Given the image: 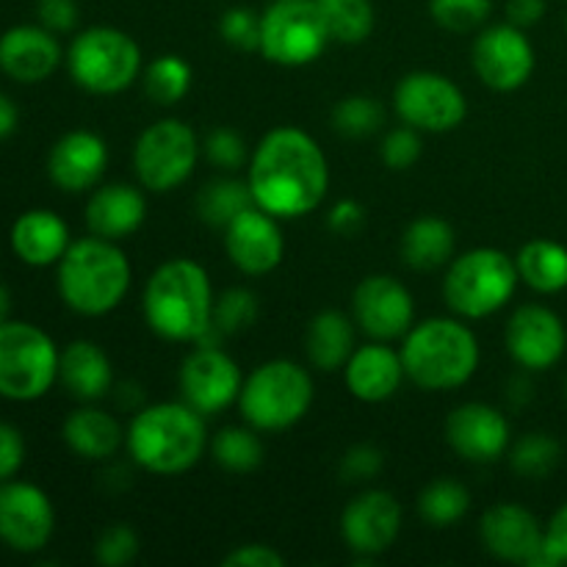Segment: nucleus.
Returning a JSON list of instances; mask_svg holds the SVG:
<instances>
[{
    "instance_id": "obj_6",
    "label": "nucleus",
    "mask_w": 567,
    "mask_h": 567,
    "mask_svg": "<svg viewBox=\"0 0 567 567\" xmlns=\"http://www.w3.org/2000/svg\"><path fill=\"white\" fill-rule=\"evenodd\" d=\"M515 258L496 247H476L454 255L443 275V302L465 321L487 319L507 308L518 288Z\"/></svg>"
},
{
    "instance_id": "obj_12",
    "label": "nucleus",
    "mask_w": 567,
    "mask_h": 567,
    "mask_svg": "<svg viewBox=\"0 0 567 567\" xmlns=\"http://www.w3.org/2000/svg\"><path fill=\"white\" fill-rule=\"evenodd\" d=\"M393 109L404 125L421 133L457 131L468 116L465 92L449 75L432 70L408 72L393 89Z\"/></svg>"
},
{
    "instance_id": "obj_45",
    "label": "nucleus",
    "mask_w": 567,
    "mask_h": 567,
    "mask_svg": "<svg viewBox=\"0 0 567 567\" xmlns=\"http://www.w3.org/2000/svg\"><path fill=\"white\" fill-rule=\"evenodd\" d=\"M382 465H385V457L380 449L371 443H358L341 457V480L347 485H363V482L380 476Z\"/></svg>"
},
{
    "instance_id": "obj_36",
    "label": "nucleus",
    "mask_w": 567,
    "mask_h": 567,
    "mask_svg": "<svg viewBox=\"0 0 567 567\" xmlns=\"http://www.w3.org/2000/svg\"><path fill=\"white\" fill-rule=\"evenodd\" d=\"M192 66H188V61L183 59V55L166 53L158 55L153 64L144 66L142 86L144 94H147L155 105L169 109V105H177L186 97L188 89H192Z\"/></svg>"
},
{
    "instance_id": "obj_10",
    "label": "nucleus",
    "mask_w": 567,
    "mask_h": 567,
    "mask_svg": "<svg viewBox=\"0 0 567 567\" xmlns=\"http://www.w3.org/2000/svg\"><path fill=\"white\" fill-rule=\"evenodd\" d=\"M199 153L203 144L192 125L175 116L153 122L133 144V172L138 186L153 194H166L183 186L197 169Z\"/></svg>"
},
{
    "instance_id": "obj_28",
    "label": "nucleus",
    "mask_w": 567,
    "mask_h": 567,
    "mask_svg": "<svg viewBox=\"0 0 567 567\" xmlns=\"http://www.w3.org/2000/svg\"><path fill=\"white\" fill-rule=\"evenodd\" d=\"M61 437L72 454L92 460V463L111 460L125 446V430L120 426V421L109 410L94 408V402H83V408L66 415Z\"/></svg>"
},
{
    "instance_id": "obj_7",
    "label": "nucleus",
    "mask_w": 567,
    "mask_h": 567,
    "mask_svg": "<svg viewBox=\"0 0 567 567\" xmlns=\"http://www.w3.org/2000/svg\"><path fill=\"white\" fill-rule=\"evenodd\" d=\"M313 377L293 360H269L244 377L238 393L241 419L258 432H286L313 408Z\"/></svg>"
},
{
    "instance_id": "obj_30",
    "label": "nucleus",
    "mask_w": 567,
    "mask_h": 567,
    "mask_svg": "<svg viewBox=\"0 0 567 567\" xmlns=\"http://www.w3.org/2000/svg\"><path fill=\"white\" fill-rule=\"evenodd\" d=\"M457 236L441 216H419L402 233V260L413 271H435L452 264Z\"/></svg>"
},
{
    "instance_id": "obj_47",
    "label": "nucleus",
    "mask_w": 567,
    "mask_h": 567,
    "mask_svg": "<svg viewBox=\"0 0 567 567\" xmlns=\"http://www.w3.org/2000/svg\"><path fill=\"white\" fill-rule=\"evenodd\" d=\"M37 20L53 33L75 31L81 11L75 0H37Z\"/></svg>"
},
{
    "instance_id": "obj_35",
    "label": "nucleus",
    "mask_w": 567,
    "mask_h": 567,
    "mask_svg": "<svg viewBox=\"0 0 567 567\" xmlns=\"http://www.w3.org/2000/svg\"><path fill=\"white\" fill-rule=\"evenodd\" d=\"M471 507V493L463 482L443 476V480H432L430 485L421 491L419 496V513L435 529H449L457 520L465 518Z\"/></svg>"
},
{
    "instance_id": "obj_16",
    "label": "nucleus",
    "mask_w": 567,
    "mask_h": 567,
    "mask_svg": "<svg viewBox=\"0 0 567 567\" xmlns=\"http://www.w3.org/2000/svg\"><path fill=\"white\" fill-rule=\"evenodd\" d=\"M352 319L371 341H399L415 324L413 293L391 275H369L352 293Z\"/></svg>"
},
{
    "instance_id": "obj_17",
    "label": "nucleus",
    "mask_w": 567,
    "mask_h": 567,
    "mask_svg": "<svg viewBox=\"0 0 567 567\" xmlns=\"http://www.w3.org/2000/svg\"><path fill=\"white\" fill-rule=\"evenodd\" d=\"M480 540L491 557L513 565H554L546 554V526L520 504H493L480 518Z\"/></svg>"
},
{
    "instance_id": "obj_8",
    "label": "nucleus",
    "mask_w": 567,
    "mask_h": 567,
    "mask_svg": "<svg viewBox=\"0 0 567 567\" xmlns=\"http://www.w3.org/2000/svg\"><path fill=\"white\" fill-rule=\"evenodd\" d=\"M66 72L89 94H120L142 75V50L136 39L114 25H92L66 48Z\"/></svg>"
},
{
    "instance_id": "obj_9",
    "label": "nucleus",
    "mask_w": 567,
    "mask_h": 567,
    "mask_svg": "<svg viewBox=\"0 0 567 567\" xmlns=\"http://www.w3.org/2000/svg\"><path fill=\"white\" fill-rule=\"evenodd\" d=\"M61 349L31 321H0V399L37 402L59 382Z\"/></svg>"
},
{
    "instance_id": "obj_39",
    "label": "nucleus",
    "mask_w": 567,
    "mask_h": 567,
    "mask_svg": "<svg viewBox=\"0 0 567 567\" xmlns=\"http://www.w3.org/2000/svg\"><path fill=\"white\" fill-rule=\"evenodd\" d=\"M260 305L249 288H227L214 302V327L210 336H238L258 321Z\"/></svg>"
},
{
    "instance_id": "obj_20",
    "label": "nucleus",
    "mask_w": 567,
    "mask_h": 567,
    "mask_svg": "<svg viewBox=\"0 0 567 567\" xmlns=\"http://www.w3.org/2000/svg\"><path fill=\"white\" fill-rule=\"evenodd\" d=\"M446 443L465 463H496L507 454L513 432L507 415L485 402H465L446 419Z\"/></svg>"
},
{
    "instance_id": "obj_46",
    "label": "nucleus",
    "mask_w": 567,
    "mask_h": 567,
    "mask_svg": "<svg viewBox=\"0 0 567 567\" xmlns=\"http://www.w3.org/2000/svg\"><path fill=\"white\" fill-rule=\"evenodd\" d=\"M25 463V437L9 421H0V485L14 480Z\"/></svg>"
},
{
    "instance_id": "obj_43",
    "label": "nucleus",
    "mask_w": 567,
    "mask_h": 567,
    "mask_svg": "<svg viewBox=\"0 0 567 567\" xmlns=\"http://www.w3.org/2000/svg\"><path fill=\"white\" fill-rule=\"evenodd\" d=\"M421 147H424V144H421V131H415V127L410 125L393 127V131H388L385 138H382V164H385L388 169L396 172L410 169V166L421 158Z\"/></svg>"
},
{
    "instance_id": "obj_18",
    "label": "nucleus",
    "mask_w": 567,
    "mask_h": 567,
    "mask_svg": "<svg viewBox=\"0 0 567 567\" xmlns=\"http://www.w3.org/2000/svg\"><path fill=\"white\" fill-rule=\"evenodd\" d=\"M504 343L520 369L548 371L563 360L567 349L565 321L546 305H520L509 316Z\"/></svg>"
},
{
    "instance_id": "obj_3",
    "label": "nucleus",
    "mask_w": 567,
    "mask_h": 567,
    "mask_svg": "<svg viewBox=\"0 0 567 567\" xmlns=\"http://www.w3.org/2000/svg\"><path fill=\"white\" fill-rule=\"evenodd\" d=\"M125 449L133 465L147 474H186L208 449L205 415L186 402L144 404L127 424Z\"/></svg>"
},
{
    "instance_id": "obj_26",
    "label": "nucleus",
    "mask_w": 567,
    "mask_h": 567,
    "mask_svg": "<svg viewBox=\"0 0 567 567\" xmlns=\"http://www.w3.org/2000/svg\"><path fill=\"white\" fill-rule=\"evenodd\" d=\"M9 244L17 260L33 266V269H48V266H55L64 258L72 238L70 227H66V221L55 210L31 208L14 219Z\"/></svg>"
},
{
    "instance_id": "obj_1",
    "label": "nucleus",
    "mask_w": 567,
    "mask_h": 567,
    "mask_svg": "<svg viewBox=\"0 0 567 567\" xmlns=\"http://www.w3.org/2000/svg\"><path fill=\"white\" fill-rule=\"evenodd\" d=\"M247 183L258 208L277 219H302L330 192L324 150L302 127L282 125L266 133L249 155Z\"/></svg>"
},
{
    "instance_id": "obj_21",
    "label": "nucleus",
    "mask_w": 567,
    "mask_h": 567,
    "mask_svg": "<svg viewBox=\"0 0 567 567\" xmlns=\"http://www.w3.org/2000/svg\"><path fill=\"white\" fill-rule=\"evenodd\" d=\"M225 252L241 275H269L286 258V238H282L280 219L266 214L258 205L241 210L225 227Z\"/></svg>"
},
{
    "instance_id": "obj_33",
    "label": "nucleus",
    "mask_w": 567,
    "mask_h": 567,
    "mask_svg": "<svg viewBox=\"0 0 567 567\" xmlns=\"http://www.w3.org/2000/svg\"><path fill=\"white\" fill-rule=\"evenodd\" d=\"M330 39L338 44H360L374 31V6L371 0H316Z\"/></svg>"
},
{
    "instance_id": "obj_37",
    "label": "nucleus",
    "mask_w": 567,
    "mask_h": 567,
    "mask_svg": "<svg viewBox=\"0 0 567 567\" xmlns=\"http://www.w3.org/2000/svg\"><path fill=\"white\" fill-rule=\"evenodd\" d=\"M563 460V446L548 432H529L509 452V465L524 480H546Z\"/></svg>"
},
{
    "instance_id": "obj_4",
    "label": "nucleus",
    "mask_w": 567,
    "mask_h": 567,
    "mask_svg": "<svg viewBox=\"0 0 567 567\" xmlns=\"http://www.w3.org/2000/svg\"><path fill=\"white\" fill-rule=\"evenodd\" d=\"M133 269L120 241H109L89 233L66 247L55 264V288L72 313L100 319L125 302L131 291Z\"/></svg>"
},
{
    "instance_id": "obj_15",
    "label": "nucleus",
    "mask_w": 567,
    "mask_h": 567,
    "mask_svg": "<svg viewBox=\"0 0 567 567\" xmlns=\"http://www.w3.org/2000/svg\"><path fill=\"white\" fill-rule=\"evenodd\" d=\"M55 532V509L33 482L9 480L0 485V543L17 554H37Z\"/></svg>"
},
{
    "instance_id": "obj_27",
    "label": "nucleus",
    "mask_w": 567,
    "mask_h": 567,
    "mask_svg": "<svg viewBox=\"0 0 567 567\" xmlns=\"http://www.w3.org/2000/svg\"><path fill=\"white\" fill-rule=\"evenodd\" d=\"M59 382L78 402H100L114 388V369L103 347L78 338L61 349Z\"/></svg>"
},
{
    "instance_id": "obj_50",
    "label": "nucleus",
    "mask_w": 567,
    "mask_h": 567,
    "mask_svg": "<svg viewBox=\"0 0 567 567\" xmlns=\"http://www.w3.org/2000/svg\"><path fill=\"white\" fill-rule=\"evenodd\" d=\"M546 554L554 565H567V504L546 524Z\"/></svg>"
},
{
    "instance_id": "obj_55",
    "label": "nucleus",
    "mask_w": 567,
    "mask_h": 567,
    "mask_svg": "<svg viewBox=\"0 0 567 567\" xmlns=\"http://www.w3.org/2000/svg\"><path fill=\"white\" fill-rule=\"evenodd\" d=\"M565 22H567V17H565Z\"/></svg>"
},
{
    "instance_id": "obj_34",
    "label": "nucleus",
    "mask_w": 567,
    "mask_h": 567,
    "mask_svg": "<svg viewBox=\"0 0 567 567\" xmlns=\"http://www.w3.org/2000/svg\"><path fill=\"white\" fill-rule=\"evenodd\" d=\"M255 199L249 192L247 181H236V177H219L210 181L208 186L199 192L197 197V214L205 225L221 227L225 230L241 210L252 208Z\"/></svg>"
},
{
    "instance_id": "obj_54",
    "label": "nucleus",
    "mask_w": 567,
    "mask_h": 567,
    "mask_svg": "<svg viewBox=\"0 0 567 567\" xmlns=\"http://www.w3.org/2000/svg\"><path fill=\"white\" fill-rule=\"evenodd\" d=\"M565 396H567V382H565Z\"/></svg>"
},
{
    "instance_id": "obj_19",
    "label": "nucleus",
    "mask_w": 567,
    "mask_h": 567,
    "mask_svg": "<svg viewBox=\"0 0 567 567\" xmlns=\"http://www.w3.org/2000/svg\"><path fill=\"white\" fill-rule=\"evenodd\" d=\"M402 532V504L388 491H363L343 507L341 540L358 557H380Z\"/></svg>"
},
{
    "instance_id": "obj_23",
    "label": "nucleus",
    "mask_w": 567,
    "mask_h": 567,
    "mask_svg": "<svg viewBox=\"0 0 567 567\" xmlns=\"http://www.w3.org/2000/svg\"><path fill=\"white\" fill-rule=\"evenodd\" d=\"M64 61L59 33L44 25H14L0 33V72L17 83H42Z\"/></svg>"
},
{
    "instance_id": "obj_44",
    "label": "nucleus",
    "mask_w": 567,
    "mask_h": 567,
    "mask_svg": "<svg viewBox=\"0 0 567 567\" xmlns=\"http://www.w3.org/2000/svg\"><path fill=\"white\" fill-rule=\"evenodd\" d=\"M205 158L214 166L225 172L241 169L244 161H247V144L230 127H216V131L208 133V138L203 142Z\"/></svg>"
},
{
    "instance_id": "obj_49",
    "label": "nucleus",
    "mask_w": 567,
    "mask_h": 567,
    "mask_svg": "<svg viewBox=\"0 0 567 567\" xmlns=\"http://www.w3.org/2000/svg\"><path fill=\"white\" fill-rule=\"evenodd\" d=\"M327 225H330V230L336 233V236H358L365 225L363 205L354 203V199H338L330 208V214H327Z\"/></svg>"
},
{
    "instance_id": "obj_25",
    "label": "nucleus",
    "mask_w": 567,
    "mask_h": 567,
    "mask_svg": "<svg viewBox=\"0 0 567 567\" xmlns=\"http://www.w3.org/2000/svg\"><path fill=\"white\" fill-rule=\"evenodd\" d=\"M86 227L92 236L122 241L133 236L147 219V199L131 183H105L92 192L86 203Z\"/></svg>"
},
{
    "instance_id": "obj_2",
    "label": "nucleus",
    "mask_w": 567,
    "mask_h": 567,
    "mask_svg": "<svg viewBox=\"0 0 567 567\" xmlns=\"http://www.w3.org/2000/svg\"><path fill=\"white\" fill-rule=\"evenodd\" d=\"M214 286L197 260L172 258L147 277L142 313L164 341L208 343L214 327Z\"/></svg>"
},
{
    "instance_id": "obj_31",
    "label": "nucleus",
    "mask_w": 567,
    "mask_h": 567,
    "mask_svg": "<svg viewBox=\"0 0 567 567\" xmlns=\"http://www.w3.org/2000/svg\"><path fill=\"white\" fill-rule=\"evenodd\" d=\"M520 282L537 293H559L567 288V247L551 238H532L515 255Z\"/></svg>"
},
{
    "instance_id": "obj_14",
    "label": "nucleus",
    "mask_w": 567,
    "mask_h": 567,
    "mask_svg": "<svg viewBox=\"0 0 567 567\" xmlns=\"http://www.w3.org/2000/svg\"><path fill=\"white\" fill-rule=\"evenodd\" d=\"M177 380L183 402L192 404L205 419L236 404L244 385L238 363L216 343H197L183 360Z\"/></svg>"
},
{
    "instance_id": "obj_5",
    "label": "nucleus",
    "mask_w": 567,
    "mask_h": 567,
    "mask_svg": "<svg viewBox=\"0 0 567 567\" xmlns=\"http://www.w3.org/2000/svg\"><path fill=\"white\" fill-rule=\"evenodd\" d=\"M399 354L408 380L430 393L468 385L482 358L474 330L460 316H435L413 324Z\"/></svg>"
},
{
    "instance_id": "obj_42",
    "label": "nucleus",
    "mask_w": 567,
    "mask_h": 567,
    "mask_svg": "<svg viewBox=\"0 0 567 567\" xmlns=\"http://www.w3.org/2000/svg\"><path fill=\"white\" fill-rule=\"evenodd\" d=\"M219 33L230 48L258 50L260 48V14L249 6H233L221 14Z\"/></svg>"
},
{
    "instance_id": "obj_24",
    "label": "nucleus",
    "mask_w": 567,
    "mask_h": 567,
    "mask_svg": "<svg viewBox=\"0 0 567 567\" xmlns=\"http://www.w3.org/2000/svg\"><path fill=\"white\" fill-rule=\"evenodd\" d=\"M408 380L399 349L388 347L385 341H369L352 352L343 365V382L347 391L358 402L380 404L399 393L402 382Z\"/></svg>"
},
{
    "instance_id": "obj_53",
    "label": "nucleus",
    "mask_w": 567,
    "mask_h": 567,
    "mask_svg": "<svg viewBox=\"0 0 567 567\" xmlns=\"http://www.w3.org/2000/svg\"><path fill=\"white\" fill-rule=\"evenodd\" d=\"M11 316V291L0 282V321H6Z\"/></svg>"
},
{
    "instance_id": "obj_51",
    "label": "nucleus",
    "mask_w": 567,
    "mask_h": 567,
    "mask_svg": "<svg viewBox=\"0 0 567 567\" xmlns=\"http://www.w3.org/2000/svg\"><path fill=\"white\" fill-rule=\"evenodd\" d=\"M504 11H507V22L518 28H532L543 20L546 14V0H507L504 3Z\"/></svg>"
},
{
    "instance_id": "obj_41",
    "label": "nucleus",
    "mask_w": 567,
    "mask_h": 567,
    "mask_svg": "<svg viewBox=\"0 0 567 567\" xmlns=\"http://www.w3.org/2000/svg\"><path fill=\"white\" fill-rule=\"evenodd\" d=\"M138 557V535L127 524L103 529L94 543V559L103 567H125Z\"/></svg>"
},
{
    "instance_id": "obj_52",
    "label": "nucleus",
    "mask_w": 567,
    "mask_h": 567,
    "mask_svg": "<svg viewBox=\"0 0 567 567\" xmlns=\"http://www.w3.org/2000/svg\"><path fill=\"white\" fill-rule=\"evenodd\" d=\"M20 125V109L6 92H0V138H9Z\"/></svg>"
},
{
    "instance_id": "obj_11",
    "label": "nucleus",
    "mask_w": 567,
    "mask_h": 567,
    "mask_svg": "<svg viewBox=\"0 0 567 567\" xmlns=\"http://www.w3.org/2000/svg\"><path fill=\"white\" fill-rule=\"evenodd\" d=\"M316 0H271L260 14V53L277 66H308L330 44Z\"/></svg>"
},
{
    "instance_id": "obj_13",
    "label": "nucleus",
    "mask_w": 567,
    "mask_h": 567,
    "mask_svg": "<svg viewBox=\"0 0 567 567\" xmlns=\"http://www.w3.org/2000/svg\"><path fill=\"white\" fill-rule=\"evenodd\" d=\"M471 64L476 78L493 92H515L526 86L535 72V44L524 28L513 22L487 25L476 33L471 48Z\"/></svg>"
},
{
    "instance_id": "obj_40",
    "label": "nucleus",
    "mask_w": 567,
    "mask_h": 567,
    "mask_svg": "<svg viewBox=\"0 0 567 567\" xmlns=\"http://www.w3.org/2000/svg\"><path fill=\"white\" fill-rule=\"evenodd\" d=\"M493 14V0H430V17L449 33L482 31Z\"/></svg>"
},
{
    "instance_id": "obj_29",
    "label": "nucleus",
    "mask_w": 567,
    "mask_h": 567,
    "mask_svg": "<svg viewBox=\"0 0 567 567\" xmlns=\"http://www.w3.org/2000/svg\"><path fill=\"white\" fill-rule=\"evenodd\" d=\"M354 332H358V324L352 316L341 313V310L316 313L305 332V354H308L310 365L319 371H343L347 360L358 349Z\"/></svg>"
},
{
    "instance_id": "obj_32",
    "label": "nucleus",
    "mask_w": 567,
    "mask_h": 567,
    "mask_svg": "<svg viewBox=\"0 0 567 567\" xmlns=\"http://www.w3.org/2000/svg\"><path fill=\"white\" fill-rule=\"evenodd\" d=\"M260 432L252 426H225V430L216 432L214 441L208 443L210 457L216 460V465H221L230 474H249V471L260 468L264 465V441H260Z\"/></svg>"
},
{
    "instance_id": "obj_38",
    "label": "nucleus",
    "mask_w": 567,
    "mask_h": 567,
    "mask_svg": "<svg viewBox=\"0 0 567 567\" xmlns=\"http://www.w3.org/2000/svg\"><path fill=\"white\" fill-rule=\"evenodd\" d=\"M385 125V111L369 94H349L332 109V127L347 138H369Z\"/></svg>"
},
{
    "instance_id": "obj_22",
    "label": "nucleus",
    "mask_w": 567,
    "mask_h": 567,
    "mask_svg": "<svg viewBox=\"0 0 567 567\" xmlns=\"http://www.w3.org/2000/svg\"><path fill=\"white\" fill-rule=\"evenodd\" d=\"M109 169V144L92 131H70L50 147L48 177L66 194H81L97 186Z\"/></svg>"
},
{
    "instance_id": "obj_48",
    "label": "nucleus",
    "mask_w": 567,
    "mask_h": 567,
    "mask_svg": "<svg viewBox=\"0 0 567 567\" xmlns=\"http://www.w3.org/2000/svg\"><path fill=\"white\" fill-rule=\"evenodd\" d=\"M225 567H282L286 557L275 551L271 546L264 543H247V546H236L227 557H221Z\"/></svg>"
}]
</instances>
